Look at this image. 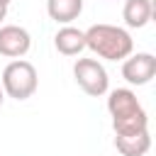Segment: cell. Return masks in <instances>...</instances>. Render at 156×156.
Segmentation results:
<instances>
[{
    "instance_id": "6da1fadb",
    "label": "cell",
    "mask_w": 156,
    "mask_h": 156,
    "mask_svg": "<svg viewBox=\"0 0 156 156\" xmlns=\"http://www.w3.org/2000/svg\"><path fill=\"white\" fill-rule=\"evenodd\" d=\"M85 49L105 61H124L134 51V39L124 27L98 22L85 29Z\"/></svg>"
},
{
    "instance_id": "7a4b0ae2",
    "label": "cell",
    "mask_w": 156,
    "mask_h": 156,
    "mask_svg": "<svg viewBox=\"0 0 156 156\" xmlns=\"http://www.w3.org/2000/svg\"><path fill=\"white\" fill-rule=\"evenodd\" d=\"M107 112L112 117L115 134H136L149 129V115L129 88H115L107 98Z\"/></svg>"
},
{
    "instance_id": "3957f363",
    "label": "cell",
    "mask_w": 156,
    "mask_h": 156,
    "mask_svg": "<svg viewBox=\"0 0 156 156\" xmlns=\"http://www.w3.org/2000/svg\"><path fill=\"white\" fill-rule=\"evenodd\" d=\"M0 85H2V93L7 98L27 100V98H32L37 93V85H39L37 68L29 61H24V58H15V61H10L2 68Z\"/></svg>"
},
{
    "instance_id": "277c9868",
    "label": "cell",
    "mask_w": 156,
    "mask_h": 156,
    "mask_svg": "<svg viewBox=\"0 0 156 156\" xmlns=\"http://www.w3.org/2000/svg\"><path fill=\"white\" fill-rule=\"evenodd\" d=\"M73 78L78 88L90 98H102L110 90V78L98 58H78L73 63Z\"/></svg>"
},
{
    "instance_id": "5b68a950",
    "label": "cell",
    "mask_w": 156,
    "mask_h": 156,
    "mask_svg": "<svg viewBox=\"0 0 156 156\" xmlns=\"http://www.w3.org/2000/svg\"><path fill=\"white\" fill-rule=\"evenodd\" d=\"M156 76V56L149 51L129 54L122 61V78L129 85H146Z\"/></svg>"
},
{
    "instance_id": "8992f818",
    "label": "cell",
    "mask_w": 156,
    "mask_h": 156,
    "mask_svg": "<svg viewBox=\"0 0 156 156\" xmlns=\"http://www.w3.org/2000/svg\"><path fill=\"white\" fill-rule=\"evenodd\" d=\"M32 49V37L20 24H5L0 27V56L7 58H22Z\"/></svg>"
},
{
    "instance_id": "52a82bcc",
    "label": "cell",
    "mask_w": 156,
    "mask_h": 156,
    "mask_svg": "<svg viewBox=\"0 0 156 156\" xmlns=\"http://www.w3.org/2000/svg\"><path fill=\"white\" fill-rule=\"evenodd\" d=\"M54 46H56V51L63 54V56H78V54L85 49V32L66 24V27H61V29L54 34Z\"/></svg>"
},
{
    "instance_id": "ba28073f",
    "label": "cell",
    "mask_w": 156,
    "mask_h": 156,
    "mask_svg": "<svg viewBox=\"0 0 156 156\" xmlns=\"http://www.w3.org/2000/svg\"><path fill=\"white\" fill-rule=\"evenodd\" d=\"M151 15H154V5L151 0H124V7H122V20L127 27L132 29H141L151 22Z\"/></svg>"
},
{
    "instance_id": "9c48e42d",
    "label": "cell",
    "mask_w": 156,
    "mask_h": 156,
    "mask_svg": "<svg viewBox=\"0 0 156 156\" xmlns=\"http://www.w3.org/2000/svg\"><path fill=\"white\" fill-rule=\"evenodd\" d=\"M115 146L122 156H144L151 149L149 129L136 132V134H115Z\"/></svg>"
},
{
    "instance_id": "30bf717a",
    "label": "cell",
    "mask_w": 156,
    "mask_h": 156,
    "mask_svg": "<svg viewBox=\"0 0 156 156\" xmlns=\"http://www.w3.org/2000/svg\"><path fill=\"white\" fill-rule=\"evenodd\" d=\"M46 12L58 24H71L83 12V0H46Z\"/></svg>"
},
{
    "instance_id": "8fae6325",
    "label": "cell",
    "mask_w": 156,
    "mask_h": 156,
    "mask_svg": "<svg viewBox=\"0 0 156 156\" xmlns=\"http://www.w3.org/2000/svg\"><path fill=\"white\" fill-rule=\"evenodd\" d=\"M5 17H7V5H5V2H0V22H2Z\"/></svg>"
},
{
    "instance_id": "7c38bea8",
    "label": "cell",
    "mask_w": 156,
    "mask_h": 156,
    "mask_svg": "<svg viewBox=\"0 0 156 156\" xmlns=\"http://www.w3.org/2000/svg\"><path fill=\"white\" fill-rule=\"evenodd\" d=\"M2 100H5V93H2V85H0V107H2Z\"/></svg>"
},
{
    "instance_id": "4fadbf2b",
    "label": "cell",
    "mask_w": 156,
    "mask_h": 156,
    "mask_svg": "<svg viewBox=\"0 0 156 156\" xmlns=\"http://www.w3.org/2000/svg\"><path fill=\"white\" fill-rule=\"evenodd\" d=\"M0 2H5V5H10V2H12V0H0Z\"/></svg>"
}]
</instances>
